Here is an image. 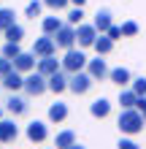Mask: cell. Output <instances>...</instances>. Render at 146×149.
Segmentation results:
<instances>
[{
  "mask_svg": "<svg viewBox=\"0 0 146 149\" xmlns=\"http://www.w3.org/2000/svg\"><path fill=\"white\" fill-rule=\"evenodd\" d=\"M133 90L138 92V95H146V76H138V79H133Z\"/></svg>",
  "mask_w": 146,
  "mask_h": 149,
  "instance_id": "cell-32",
  "label": "cell"
},
{
  "mask_svg": "<svg viewBox=\"0 0 146 149\" xmlns=\"http://www.w3.org/2000/svg\"><path fill=\"white\" fill-rule=\"evenodd\" d=\"M49 149H54V146H49Z\"/></svg>",
  "mask_w": 146,
  "mask_h": 149,
  "instance_id": "cell-41",
  "label": "cell"
},
{
  "mask_svg": "<svg viewBox=\"0 0 146 149\" xmlns=\"http://www.w3.org/2000/svg\"><path fill=\"white\" fill-rule=\"evenodd\" d=\"M27 109H30V103L22 98V95H16V92H11L6 98V111L8 114H14V117H22V114H27Z\"/></svg>",
  "mask_w": 146,
  "mask_h": 149,
  "instance_id": "cell-10",
  "label": "cell"
},
{
  "mask_svg": "<svg viewBox=\"0 0 146 149\" xmlns=\"http://www.w3.org/2000/svg\"><path fill=\"white\" fill-rule=\"evenodd\" d=\"M81 19H84V8L81 6H73L71 8V11H68V24H73V27H79V24H81Z\"/></svg>",
  "mask_w": 146,
  "mask_h": 149,
  "instance_id": "cell-25",
  "label": "cell"
},
{
  "mask_svg": "<svg viewBox=\"0 0 146 149\" xmlns=\"http://www.w3.org/2000/svg\"><path fill=\"white\" fill-rule=\"evenodd\" d=\"M87 71H89V76L95 79V81H106V79L111 76V68H108L106 60H103V54H98L95 60H89V63H87Z\"/></svg>",
  "mask_w": 146,
  "mask_h": 149,
  "instance_id": "cell-8",
  "label": "cell"
},
{
  "mask_svg": "<svg viewBox=\"0 0 146 149\" xmlns=\"http://www.w3.org/2000/svg\"><path fill=\"white\" fill-rule=\"evenodd\" d=\"M68 149H87V146H81V144H79V141H76V144H73V146H68Z\"/></svg>",
  "mask_w": 146,
  "mask_h": 149,
  "instance_id": "cell-37",
  "label": "cell"
},
{
  "mask_svg": "<svg viewBox=\"0 0 146 149\" xmlns=\"http://www.w3.org/2000/svg\"><path fill=\"white\" fill-rule=\"evenodd\" d=\"M143 125H146L143 111H138V109H122V111H119L116 127H119L122 136H138L143 130Z\"/></svg>",
  "mask_w": 146,
  "mask_h": 149,
  "instance_id": "cell-1",
  "label": "cell"
},
{
  "mask_svg": "<svg viewBox=\"0 0 146 149\" xmlns=\"http://www.w3.org/2000/svg\"><path fill=\"white\" fill-rule=\"evenodd\" d=\"M138 111H146V95H138V103H135Z\"/></svg>",
  "mask_w": 146,
  "mask_h": 149,
  "instance_id": "cell-35",
  "label": "cell"
},
{
  "mask_svg": "<svg viewBox=\"0 0 146 149\" xmlns=\"http://www.w3.org/2000/svg\"><path fill=\"white\" fill-rule=\"evenodd\" d=\"M92 24L98 27V33H108L111 24H114V19H111V11H108V8H98V14H95V19H92Z\"/></svg>",
  "mask_w": 146,
  "mask_h": 149,
  "instance_id": "cell-18",
  "label": "cell"
},
{
  "mask_svg": "<svg viewBox=\"0 0 146 149\" xmlns=\"http://www.w3.org/2000/svg\"><path fill=\"white\" fill-rule=\"evenodd\" d=\"M116 146H119V149H141V146L135 144V141H133L130 136H122V138H119V144H116Z\"/></svg>",
  "mask_w": 146,
  "mask_h": 149,
  "instance_id": "cell-33",
  "label": "cell"
},
{
  "mask_svg": "<svg viewBox=\"0 0 146 149\" xmlns=\"http://www.w3.org/2000/svg\"><path fill=\"white\" fill-rule=\"evenodd\" d=\"M0 87H3V84H0Z\"/></svg>",
  "mask_w": 146,
  "mask_h": 149,
  "instance_id": "cell-43",
  "label": "cell"
},
{
  "mask_svg": "<svg viewBox=\"0 0 146 149\" xmlns=\"http://www.w3.org/2000/svg\"><path fill=\"white\" fill-rule=\"evenodd\" d=\"M19 138V127L14 125V119H0V144H14Z\"/></svg>",
  "mask_w": 146,
  "mask_h": 149,
  "instance_id": "cell-14",
  "label": "cell"
},
{
  "mask_svg": "<svg viewBox=\"0 0 146 149\" xmlns=\"http://www.w3.org/2000/svg\"><path fill=\"white\" fill-rule=\"evenodd\" d=\"M46 90H49V76H44L41 71L24 73V92H27L30 98H38V95H44Z\"/></svg>",
  "mask_w": 146,
  "mask_h": 149,
  "instance_id": "cell-3",
  "label": "cell"
},
{
  "mask_svg": "<svg viewBox=\"0 0 146 149\" xmlns=\"http://www.w3.org/2000/svg\"><path fill=\"white\" fill-rule=\"evenodd\" d=\"M24 136H27V141H33V144H44L46 138H49V127H46V122L33 119L30 125L24 127Z\"/></svg>",
  "mask_w": 146,
  "mask_h": 149,
  "instance_id": "cell-7",
  "label": "cell"
},
{
  "mask_svg": "<svg viewBox=\"0 0 146 149\" xmlns=\"http://www.w3.org/2000/svg\"><path fill=\"white\" fill-rule=\"evenodd\" d=\"M62 19H57V16H44V22H41V30H44L46 33V36H54V33L60 30V27H62Z\"/></svg>",
  "mask_w": 146,
  "mask_h": 149,
  "instance_id": "cell-23",
  "label": "cell"
},
{
  "mask_svg": "<svg viewBox=\"0 0 146 149\" xmlns=\"http://www.w3.org/2000/svg\"><path fill=\"white\" fill-rule=\"evenodd\" d=\"M0 8H3V6H0Z\"/></svg>",
  "mask_w": 146,
  "mask_h": 149,
  "instance_id": "cell-42",
  "label": "cell"
},
{
  "mask_svg": "<svg viewBox=\"0 0 146 149\" xmlns=\"http://www.w3.org/2000/svg\"><path fill=\"white\" fill-rule=\"evenodd\" d=\"M60 68H62V60H57L54 54H49V57H38L35 71H41L44 76H51V73H57Z\"/></svg>",
  "mask_w": 146,
  "mask_h": 149,
  "instance_id": "cell-15",
  "label": "cell"
},
{
  "mask_svg": "<svg viewBox=\"0 0 146 149\" xmlns=\"http://www.w3.org/2000/svg\"><path fill=\"white\" fill-rule=\"evenodd\" d=\"M89 114H92L95 119H106L108 114H111V100H108V98L92 100V103H89Z\"/></svg>",
  "mask_w": 146,
  "mask_h": 149,
  "instance_id": "cell-17",
  "label": "cell"
},
{
  "mask_svg": "<svg viewBox=\"0 0 146 149\" xmlns=\"http://www.w3.org/2000/svg\"><path fill=\"white\" fill-rule=\"evenodd\" d=\"M57 52V41H54V36H41V38H35V43H33V54L35 57H49V54H54Z\"/></svg>",
  "mask_w": 146,
  "mask_h": 149,
  "instance_id": "cell-9",
  "label": "cell"
},
{
  "mask_svg": "<svg viewBox=\"0 0 146 149\" xmlns=\"http://www.w3.org/2000/svg\"><path fill=\"white\" fill-rule=\"evenodd\" d=\"M68 81H71V73H65L62 68H60L57 73L49 76V92H54V95L65 92V90H68Z\"/></svg>",
  "mask_w": 146,
  "mask_h": 149,
  "instance_id": "cell-12",
  "label": "cell"
},
{
  "mask_svg": "<svg viewBox=\"0 0 146 149\" xmlns=\"http://www.w3.org/2000/svg\"><path fill=\"white\" fill-rule=\"evenodd\" d=\"M135 103H138V92L133 87H122L119 90V106L122 109H135Z\"/></svg>",
  "mask_w": 146,
  "mask_h": 149,
  "instance_id": "cell-21",
  "label": "cell"
},
{
  "mask_svg": "<svg viewBox=\"0 0 146 149\" xmlns=\"http://www.w3.org/2000/svg\"><path fill=\"white\" fill-rule=\"evenodd\" d=\"M76 144V133L73 130H60V133L54 136V149H68Z\"/></svg>",
  "mask_w": 146,
  "mask_h": 149,
  "instance_id": "cell-22",
  "label": "cell"
},
{
  "mask_svg": "<svg viewBox=\"0 0 146 149\" xmlns=\"http://www.w3.org/2000/svg\"><path fill=\"white\" fill-rule=\"evenodd\" d=\"M44 3L51 8V11H62V8L71 6V0H44Z\"/></svg>",
  "mask_w": 146,
  "mask_h": 149,
  "instance_id": "cell-31",
  "label": "cell"
},
{
  "mask_svg": "<svg viewBox=\"0 0 146 149\" xmlns=\"http://www.w3.org/2000/svg\"><path fill=\"white\" fill-rule=\"evenodd\" d=\"M122 33H125V38L138 36V24H135V22H122Z\"/></svg>",
  "mask_w": 146,
  "mask_h": 149,
  "instance_id": "cell-30",
  "label": "cell"
},
{
  "mask_svg": "<svg viewBox=\"0 0 146 149\" xmlns=\"http://www.w3.org/2000/svg\"><path fill=\"white\" fill-rule=\"evenodd\" d=\"M11 71H14V60H11V57H6V54H0V79L8 76Z\"/></svg>",
  "mask_w": 146,
  "mask_h": 149,
  "instance_id": "cell-29",
  "label": "cell"
},
{
  "mask_svg": "<svg viewBox=\"0 0 146 149\" xmlns=\"http://www.w3.org/2000/svg\"><path fill=\"white\" fill-rule=\"evenodd\" d=\"M3 38H6V41H16V43H22V38H24V27L14 22L11 27H6V30H3Z\"/></svg>",
  "mask_w": 146,
  "mask_h": 149,
  "instance_id": "cell-24",
  "label": "cell"
},
{
  "mask_svg": "<svg viewBox=\"0 0 146 149\" xmlns=\"http://www.w3.org/2000/svg\"><path fill=\"white\" fill-rule=\"evenodd\" d=\"M98 27L95 24H79V27H76V41H79V46L81 49H89V46H95V41H98Z\"/></svg>",
  "mask_w": 146,
  "mask_h": 149,
  "instance_id": "cell-5",
  "label": "cell"
},
{
  "mask_svg": "<svg viewBox=\"0 0 146 149\" xmlns=\"http://www.w3.org/2000/svg\"><path fill=\"white\" fill-rule=\"evenodd\" d=\"M65 119H68V103H62V100L51 103L49 106V122L60 125V122H65Z\"/></svg>",
  "mask_w": 146,
  "mask_h": 149,
  "instance_id": "cell-19",
  "label": "cell"
},
{
  "mask_svg": "<svg viewBox=\"0 0 146 149\" xmlns=\"http://www.w3.org/2000/svg\"><path fill=\"white\" fill-rule=\"evenodd\" d=\"M14 16H16V14H14V8H0V27H3V30H6V27H11V24L16 22Z\"/></svg>",
  "mask_w": 146,
  "mask_h": 149,
  "instance_id": "cell-26",
  "label": "cell"
},
{
  "mask_svg": "<svg viewBox=\"0 0 146 149\" xmlns=\"http://www.w3.org/2000/svg\"><path fill=\"white\" fill-rule=\"evenodd\" d=\"M3 54L14 60V57H19V54H22V46H19L16 41H6V43H3Z\"/></svg>",
  "mask_w": 146,
  "mask_h": 149,
  "instance_id": "cell-28",
  "label": "cell"
},
{
  "mask_svg": "<svg viewBox=\"0 0 146 149\" xmlns=\"http://www.w3.org/2000/svg\"><path fill=\"white\" fill-rule=\"evenodd\" d=\"M108 81H114L119 90H122V87H130V84H133V73L127 71V68H122V65H119V68H111Z\"/></svg>",
  "mask_w": 146,
  "mask_h": 149,
  "instance_id": "cell-16",
  "label": "cell"
},
{
  "mask_svg": "<svg viewBox=\"0 0 146 149\" xmlns=\"http://www.w3.org/2000/svg\"><path fill=\"white\" fill-rule=\"evenodd\" d=\"M87 63H89V60H87V54H84V52H81V46L79 49H68L65 52V57H62V71L65 73H79V71H87Z\"/></svg>",
  "mask_w": 146,
  "mask_h": 149,
  "instance_id": "cell-2",
  "label": "cell"
},
{
  "mask_svg": "<svg viewBox=\"0 0 146 149\" xmlns=\"http://www.w3.org/2000/svg\"><path fill=\"white\" fill-rule=\"evenodd\" d=\"M108 36L114 38V41H119V38H125V33H122V24H119V27H116V24H111V30H108Z\"/></svg>",
  "mask_w": 146,
  "mask_h": 149,
  "instance_id": "cell-34",
  "label": "cell"
},
{
  "mask_svg": "<svg viewBox=\"0 0 146 149\" xmlns=\"http://www.w3.org/2000/svg\"><path fill=\"white\" fill-rule=\"evenodd\" d=\"M0 84H3V90H8V92H19V90H24V73H19L14 68L8 76L0 79Z\"/></svg>",
  "mask_w": 146,
  "mask_h": 149,
  "instance_id": "cell-13",
  "label": "cell"
},
{
  "mask_svg": "<svg viewBox=\"0 0 146 149\" xmlns=\"http://www.w3.org/2000/svg\"><path fill=\"white\" fill-rule=\"evenodd\" d=\"M0 36H3V27H0Z\"/></svg>",
  "mask_w": 146,
  "mask_h": 149,
  "instance_id": "cell-39",
  "label": "cell"
},
{
  "mask_svg": "<svg viewBox=\"0 0 146 149\" xmlns=\"http://www.w3.org/2000/svg\"><path fill=\"white\" fill-rule=\"evenodd\" d=\"M143 119H146V111H143Z\"/></svg>",
  "mask_w": 146,
  "mask_h": 149,
  "instance_id": "cell-40",
  "label": "cell"
},
{
  "mask_svg": "<svg viewBox=\"0 0 146 149\" xmlns=\"http://www.w3.org/2000/svg\"><path fill=\"white\" fill-rule=\"evenodd\" d=\"M84 3H87V0H71V6H81V8H84Z\"/></svg>",
  "mask_w": 146,
  "mask_h": 149,
  "instance_id": "cell-36",
  "label": "cell"
},
{
  "mask_svg": "<svg viewBox=\"0 0 146 149\" xmlns=\"http://www.w3.org/2000/svg\"><path fill=\"white\" fill-rule=\"evenodd\" d=\"M44 0H33V3H27V8H24V14L30 16V19H35V16H41V11H44Z\"/></svg>",
  "mask_w": 146,
  "mask_h": 149,
  "instance_id": "cell-27",
  "label": "cell"
},
{
  "mask_svg": "<svg viewBox=\"0 0 146 149\" xmlns=\"http://www.w3.org/2000/svg\"><path fill=\"white\" fill-rule=\"evenodd\" d=\"M35 65H38V57L33 54V52H22L19 57H14V68L19 73H30V71H35Z\"/></svg>",
  "mask_w": 146,
  "mask_h": 149,
  "instance_id": "cell-11",
  "label": "cell"
},
{
  "mask_svg": "<svg viewBox=\"0 0 146 149\" xmlns=\"http://www.w3.org/2000/svg\"><path fill=\"white\" fill-rule=\"evenodd\" d=\"M54 41H57V46H60V49H65V52H68V49H73L76 43H79V41H76V27L65 22L62 27L54 33Z\"/></svg>",
  "mask_w": 146,
  "mask_h": 149,
  "instance_id": "cell-6",
  "label": "cell"
},
{
  "mask_svg": "<svg viewBox=\"0 0 146 149\" xmlns=\"http://www.w3.org/2000/svg\"><path fill=\"white\" fill-rule=\"evenodd\" d=\"M3 111H6V106H0V119H3Z\"/></svg>",
  "mask_w": 146,
  "mask_h": 149,
  "instance_id": "cell-38",
  "label": "cell"
},
{
  "mask_svg": "<svg viewBox=\"0 0 146 149\" xmlns=\"http://www.w3.org/2000/svg\"><path fill=\"white\" fill-rule=\"evenodd\" d=\"M95 84V79L89 76V71H79V73H71V81H68V90L73 95H87Z\"/></svg>",
  "mask_w": 146,
  "mask_h": 149,
  "instance_id": "cell-4",
  "label": "cell"
},
{
  "mask_svg": "<svg viewBox=\"0 0 146 149\" xmlns=\"http://www.w3.org/2000/svg\"><path fill=\"white\" fill-rule=\"evenodd\" d=\"M114 38H111L108 36V33H100V36H98V41H95V46H92V49H95L98 52V54H103V57H106V54H111V52H114Z\"/></svg>",
  "mask_w": 146,
  "mask_h": 149,
  "instance_id": "cell-20",
  "label": "cell"
}]
</instances>
